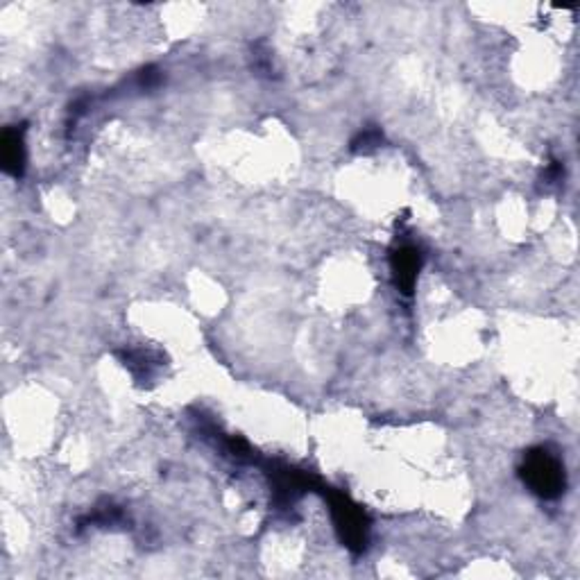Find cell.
<instances>
[{"label":"cell","instance_id":"cell-1","mask_svg":"<svg viewBox=\"0 0 580 580\" xmlns=\"http://www.w3.org/2000/svg\"><path fill=\"white\" fill-rule=\"evenodd\" d=\"M523 481L544 499H555L565 487V469L549 451H530L523 462Z\"/></svg>","mask_w":580,"mask_h":580},{"label":"cell","instance_id":"cell-2","mask_svg":"<svg viewBox=\"0 0 580 580\" xmlns=\"http://www.w3.org/2000/svg\"><path fill=\"white\" fill-rule=\"evenodd\" d=\"M333 513H336L338 529L342 530V538L347 539L349 546H358L361 549L365 542V526H362V515L356 508L349 506L345 499H336L333 501Z\"/></svg>","mask_w":580,"mask_h":580},{"label":"cell","instance_id":"cell-3","mask_svg":"<svg viewBox=\"0 0 580 580\" xmlns=\"http://www.w3.org/2000/svg\"><path fill=\"white\" fill-rule=\"evenodd\" d=\"M394 277H397V286L408 295L413 290L415 279H417V270H420V252L413 248H401L393 259Z\"/></svg>","mask_w":580,"mask_h":580},{"label":"cell","instance_id":"cell-4","mask_svg":"<svg viewBox=\"0 0 580 580\" xmlns=\"http://www.w3.org/2000/svg\"><path fill=\"white\" fill-rule=\"evenodd\" d=\"M23 159H26V155H23L21 136L16 132H5V136H3V166H5V171L19 175L23 168Z\"/></svg>","mask_w":580,"mask_h":580}]
</instances>
